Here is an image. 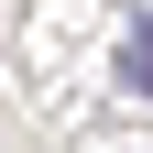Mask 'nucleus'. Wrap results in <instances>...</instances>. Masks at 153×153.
<instances>
[{
  "label": "nucleus",
  "mask_w": 153,
  "mask_h": 153,
  "mask_svg": "<svg viewBox=\"0 0 153 153\" xmlns=\"http://www.w3.org/2000/svg\"><path fill=\"white\" fill-rule=\"evenodd\" d=\"M120 76H131V88H142V99H153V11H142V22H131V33H120Z\"/></svg>",
  "instance_id": "nucleus-1"
}]
</instances>
